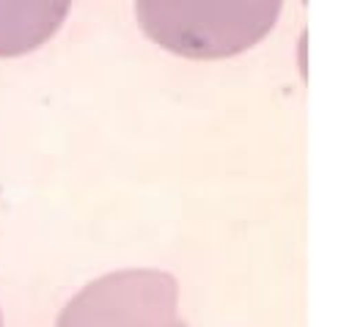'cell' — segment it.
I'll use <instances>...</instances> for the list:
<instances>
[{"instance_id":"cell-1","label":"cell","mask_w":352,"mask_h":327,"mask_svg":"<svg viewBox=\"0 0 352 327\" xmlns=\"http://www.w3.org/2000/svg\"><path fill=\"white\" fill-rule=\"evenodd\" d=\"M283 0H135L143 33L173 55L217 60L258 44Z\"/></svg>"},{"instance_id":"cell-2","label":"cell","mask_w":352,"mask_h":327,"mask_svg":"<svg viewBox=\"0 0 352 327\" xmlns=\"http://www.w3.org/2000/svg\"><path fill=\"white\" fill-rule=\"evenodd\" d=\"M55 327H187L176 278L162 269H118L82 286Z\"/></svg>"},{"instance_id":"cell-3","label":"cell","mask_w":352,"mask_h":327,"mask_svg":"<svg viewBox=\"0 0 352 327\" xmlns=\"http://www.w3.org/2000/svg\"><path fill=\"white\" fill-rule=\"evenodd\" d=\"M72 0H0V58L41 47L63 22Z\"/></svg>"},{"instance_id":"cell-4","label":"cell","mask_w":352,"mask_h":327,"mask_svg":"<svg viewBox=\"0 0 352 327\" xmlns=\"http://www.w3.org/2000/svg\"><path fill=\"white\" fill-rule=\"evenodd\" d=\"M0 327H3V316H0Z\"/></svg>"}]
</instances>
